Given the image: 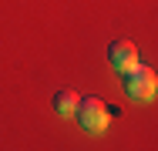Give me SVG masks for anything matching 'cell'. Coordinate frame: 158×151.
<instances>
[{
	"label": "cell",
	"mask_w": 158,
	"mask_h": 151,
	"mask_svg": "<svg viewBox=\"0 0 158 151\" xmlns=\"http://www.w3.org/2000/svg\"><path fill=\"white\" fill-rule=\"evenodd\" d=\"M108 60H111V67L121 74V71H128V67L138 64V47H135L131 40H111V44H108Z\"/></svg>",
	"instance_id": "3957f363"
},
{
	"label": "cell",
	"mask_w": 158,
	"mask_h": 151,
	"mask_svg": "<svg viewBox=\"0 0 158 151\" xmlns=\"http://www.w3.org/2000/svg\"><path fill=\"white\" fill-rule=\"evenodd\" d=\"M121 84H125V94L131 101H152L155 97V88H158V77H155V71L148 64L138 60L135 67L121 71Z\"/></svg>",
	"instance_id": "6da1fadb"
},
{
	"label": "cell",
	"mask_w": 158,
	"mask_h": 151,
	"mask_svg": "<svg viewBox=\"0 0 158 151\" xmlns=\"http://www.w3.org/2000/svg\"><path fill=\"white\" fill-rule=\"evenodd\" d=\"M77 101H81V94L77 91H71V88H61L57 94H54V111L57 114H74V108H77Z\"/></svg>",
	"instance_id": "277c9868"
},
{
	"label": "cell",
	"mask_w": 158,
	"mask_h": 151,
	"mask_svg": "<svg viewBox=\"0 0 158 151\" xmlns=\"http://www.w3.org/2000/svg\"><path fill=\"white\" fill-rule=\"evenodd\" d=\"M74 118L81 121L84 131L101 134V131L108 128V104H104L101 97H94V94H84V97L77 101V108H74Z\"/></svg>",
	"instance_id": "7a4b0ae2"
}]
</instances>
